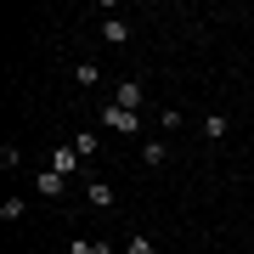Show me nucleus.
<instances>
[{"instance_id": "obj_1", "label": "nucleus", "mask_w": 254, "mask_h": 254, "mask_svg": "<svg viewBox=\"0 0 254 254\" xmlns=\"http://www.w3.org/2000/svg\"><path fill=\"white\" fill-rule=\"evenodd\" d=\"M102 125H108V130H119V136H130V130L141 125V119L130 113V108H102Z\"/></svg>"}, {"instance_id": "obj_2", "label": "nucleus", "mask_w": 254, "mask_h": 254, "mask_svg": "<svg viewBox=\"0 0 254 254\" xmlns=\"http://www.w3.org/2000/svg\"><path fill=\"white\" fill-rule=\"evenodd\" d=\"M51 170L57 175H73V170H79V153H73V147H57V153H51Z\"/></svg>"}, {"instance_id": "obj_3", "label": "nucleus", "mask_w": 254, "mask_h": 254, "mask_svg": "<svg viewBox=\"0 0 254 254\" xmlns=\"http://www.w3.org/2000/svg\"><path fill=\"white\" fill-rule=\"evenodd\" d=\"M85 203H96V209H113V187H108V181H91V187H85Z\"/></svg>"}, {"instance_id": "obj_4", "label": "nucleus", "mask_w": 254, "mask_h": 254, "mask_svg": "<svg viewBox=\"0 0 254 254\" xmlns=\"http://www.w3.org/2000/svg\"><path fill=\"white\" fill-rule=\"evenodd\" d=\"M102 34H108L113 46H125V40H130V23L125 17H102Z\"/></svg>"}, {"instance_id": "obj_5", "label": "nucleus", "mask_w": 254, "mask_h": 254, "mask_svg": "<svg viewBox=\"0 0 254 254\" xmlns=\"http://www.w3.org/2000/svg\"><path fill=\"white\" fill-rule=\"evenodd\" d=\"M119 108H130V113L141 108V85H136V79H125V85H119Z\"/></svg>"}, {"instance_id": "obj_6", "label": "nucleus", "mask_w": 254, "mask_h": 254, "mask_svg": "<svg viewBox=\"0 0 254 254\" xmlns=\"http://www.w3.org/2000/svg\"><path fill=\"white\" fill-rule=\"evenodd\" d=\"M63 187H68V175H57V170L40 175V192H46V198H63Z\"/></svg>"}, {"instance_id": "obj_7", "label": "nucleus", "mask_w": 254, "mask_h": 254, "mask_svg": "<svg viewBox=\"0 0 254 254\" xmlns=\"http://www.w3.org/2000/svg\"><path fill=\"white\" fill-rule=\"evenodd\" d=\"M203 136H209V141L226 136V113H209V119H203Z\"/></svg>"}, {"instance_id": "obj_8", "label": "nucleus", "mask_w": 254, "mask_h": 254, "mask_svg": "<svg viewBox=\"0 0 254 254\" xmlns=\"http://www.w3.org/2000/svg\"><path fill=\"white\" fill-rule=\"evenodd\" d=\"M73 79H79V85H96L102 73H96V63H79V68H73Z\"/></svg>"}, {"instance_id": "obj_9", "label": "nucleus", "mask_w": 254, "mask_h": 254, "mask_svg": "<svg viewBox=\"0 0 254 254\" xmlns=\"http://www.w3.org/2000/svg\"><path fill=\"white\" fill-rule=\"evenodd\" d=\"M147 164H164V158H170V147H164V141H147V153H141Z\"/></svg>"}, {"instance_id": "obj_10", "label": "nucleus", "mask_w": 254, "mask_h": 254, "mask_svg": "<svg viewBox=\"0 0 254 254\" xmlns=\"http://www.w3.org/2000/svg\"><path fill=\"white\" fill-rule=\"evenodd\" d=\"M125 254H158V249L147 243V237H130V243H125Z\"/></svg>"}, {"instance_id": "obj_11", "label": "nucleus", "mask_w": 254, "mask_h": 254, "mask_svg": "<svg viewBox=\"0 0 254 254\" xmlns=\"http://www.w3.org/2000/svg\"><path fill=\"white\" fill-rule=\"evenodd\" d=\"M68 254H102V243H85L79 237V243H68Z\"/></svg>"}]
</instances>
